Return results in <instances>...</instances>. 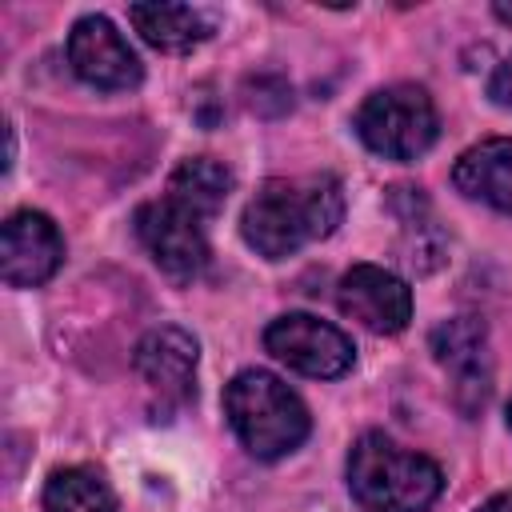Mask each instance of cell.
<instances>
[{
    "label": "cell",
    "instance_id": "cell-1",
    "mask_svg": "<svg viewBox=\"0 0 512 512\" xmlns=\"http://www.w3.org/2000/svg\"><path fill=\"white\" fill-rule=\"evenodd\" d=\"M344 220V188L328 172L312 176H272L256 188L240 216V232L248 248H256L264 260H284L300 252L312 240H324Z\"/></svg>",
    "mask_w": 512,
    "mask_h": 512
},
{
    "label": "cell",
    "instance_id": "cell-2",
    "mask_svg": "<svg viewBox=\"0 0 512 512\" xmlns=\"http://www.w3.org/2000/svg\"><path fill=\"white\" fill-rule=\"evenodd\" d=\"M348 488L368 512H428L444 488V472L424 452L384 432H364L348 452Z\"/></svg>",
    "mask_w": 512,
    "mask_h": 512
},
{
    "label": "cell",
    "instance_id": "cell-3",
    "mask_svg": "<svg viewBox=\"0 0 512 512\" xmlns=\"http://www.w3.org/2000/svg\"><path fill=\"white\" fill-rule=\"evenodd\" d=\"M224 416L236 432V440L256 460H280L296 452L308 440L312 416L304 400L272 372L244 368L224 388Z\"/></svg>",
    "mask_w": 512,
    "mask_h": 512
},
{
    "label": "cell",
    "instance_id": "cell-4",
    "mask_svg": "<svg viewBox=\"0 0 512 512\" xmlns=\"http://www.w3.org/2000/svg\"><path fill=\"white\" fill-rule=\"evenodd\" d=\"M352 128L368 152L384 160H416L436 144L440 116L420 84H388L356 108Z\"/></svg>",
    "mask_w": 512,
    "mask_h": 512
},
{
    "label": "cell",
    "instance_id": "cell-5",
    "mask_svg": "<svg viewBox=\"0 0 512 512\" xmlns=\"http://www.w3.org/2000/svg\"><path fill=\"white\" fill-rule=\"evenodd\" d=\"M264 348L280 364H288L292 372L316 376V380H336L356 360L352 340L336 324H328L320 316H308V312H284V316H276L264 328Z\"/></svg>",
    "mask_w": 512,
    "mask_h": 512
},
{
    "label": "cell",
    "instance_id": "cell-6",
    "mask_svg": "<svg viewBox=\"0 0 512 512\" xmlns=\"http://www.w3.org/2000/svg\"><path fill=\"white\" fill-rule=\"evenodd\" d=\"M136 236L156 260V268L172 280H196L208 268V240L196 212L176 204L172 196L148 200L136 208Z\"/></svg>",
    "mask_w": 512,
    "mask_h": 512
},
{
    "label": "cell",
    "instance_id": "cell-7",
    "mask_svg": "<svg viewBox=\"0 0 512 512\" xmlns=\"http://www.w3.org/2000/svg\"><path fill=\"white\" fill-rule=\"evenodd\" d=\"M68 64L72 72L104 92H128L144 80L140 56L124 40V32L108 16H80L68 32Z\"/></svg>",
    "mask_w": 512,
    "mask_h": 512
},
{
    "label": "cell",
    "instance_id": "cell-8",
    "mask_svg": "<svg viewBox=\"0 0 512 512\" xmlns=\"http://www.w3.org/2000/svg\"><path fill=\"white\" fill-rule=\"evenodd\" d=\"M64 264V236L52 216L20 208L0 228V276L8 288H36Z\"/></svg>",
    "mask_w": 512,
    "mask_h": 512
},
{
    "label": "cell",
    "instance_id": "cell-9",
    "mask_svg": "<svg viewBox=\"0 0 512 512\" xmlns=\"http://www.w3.org/2000/svg\"><path fill=\"white\" fill-rule=\"evenodd\" d=\"M336 304L348 320L380 336H396L412 320V288L380 264H352L336 284Z\"/></svg>",
    "mask_w": 512,
    "mask_h": 512
},
{
    "label": "cell",
    "instance_id": "cell-10",
    "mask_svg": "<svg viewBox=\"0 0 512 512\" xmlns=\"http://www.w3.org/2000/svg\"><path fill=\"white\" fill-rule=\"evenodd\" d=\"M196 360H200L196 336L176 324L148 328L132 356L140 380L168 404H184L196 392Z\"/></svg>",
    "mask_w": 512,
    "mask_h": 512
},
{
    "label": "cell",
    "instance_id": "cell-11",
    "mask_svg": "<svg viewBox=\"0 0 512 512\" xmlns=\"http://www.w3.org/2000/svg\"><path fill=\"white\" fill-rule=\"evenodd\" d=\"M452 184L464 196L484 200L488 208L512 216V136H488L468 152H460L452 168Z\"/></svg>",
    "mask_w": 512,
    "mask_h": 512
},
{
    "label": "cell",
    "instance_id": "cell-12",
    "mask_svg": "<svg viewBox=\"0 0 512 512\" xmlns=\"http://www.w3.org/2000/svg\"><path fill=\"white\" fill-rule=\"evenodd\" d=\"M128 20L160 52H192L216 28V20L192 4H132Z\"/></svg>",
    "mask_w": 512,
    "mask_h": 512
},
{
    "label": "cell",
    "instance_id": "cell-13",
    "mask_svg": "<svg viewBox=\"0 0 512 512\" xmlns=\"http://www.w3.org/2000/svg\"><path fill=\"white\" fill-rule=\"evenodd\" d=\"M432 352L444 368H452L460 376V388H476L484 396V388H488V336H484L480 320H472V316L444 320L432 332Z\"/></svg>",
    "mask_w": 512,
    "mask_h": 512
},
{
    "label": "cell",
    "instance_id": "cell-14",
    "mask_svg": "<svg viewBox=\"0 0 512 512\" xmlns=\"http://www.w3.org/2000/svg\"><path fill=\"white\" fill-rule=\"evenodd\" d=\"M232 192V172L212 160V156H192V160H180L168 176V196L176 204H184L188 212H196L200 220L216 216L224 208Z\"/></svg>",
    "mask_w": 512,
    "mask_h": 512
},
{
    "label": "cell",
    "instance_id": "cell-15",
    "mask_svg": "<svg viewBox=\"0 0 512 512\" xmlns=\"http://www.w3.org/2000/svg\"><path fill=\"white\" fill-rule=\"evenodd\" d=\"M44 512H116V496L96 468H56L44 484Z\"/></svg>",
    "mask_w": 512,
    "mask_h": 512
},
{
    "label": "cell",
    "instance_id": "cell-16",
    "mask_svg": "<svg viewBox=\"0 0 512 512\" xmlns=\"http://www.w3.org/2000/svg\"><path fill=\"white\" fill-rule=\"evenodd\" d=\"M488 96H492V104H500V108H512V56L488 76Z\"/></svg>",
    "mask_w": 512,
    "mask_h": 512
},
{
    "label": "cell",
    "instance_id": "cell-17",
    "mask_svg": "<svg viewBox=\"0 0 512 512\" xmlns=\"http://www.w3.org/2000/svg\"><path fill=\"white\" fill-rule=\"evenodd\" d=\"M476 512H512V488L496 492V496H492V500H484Z\"/></svg>",
    "mask_w": 512,
    "mask_h": 512
},
{
    "label": "cell",
    "instance_id": "cell-18",
    "mask_svg": "<svg viewBox=\"0 0 512 512\" xmlns=\"http://www.w3.org/2000/svg\"><path fill=\"white\" fill-rule=\"evenodd\" d=\"M496 16H500V20H508V24H512V4H496Z\"/></svg>",
    "mask_w": 512,
    "mask_h": 512
},
{
    "label": "cell",
    "instance_id": "cell-19",
    "mask_svg": "<svg viewBox=\"0 0 512 512\" xmlns=\"http://www.w3.org/2000/svg\"><path fill=\"white\" fill-rule=\"evenodd\" d=\"M508 424H512V400H508Z\"/></svg>",
    "mask_w": 512,
    "mask_h": 512
}]
</instances>
